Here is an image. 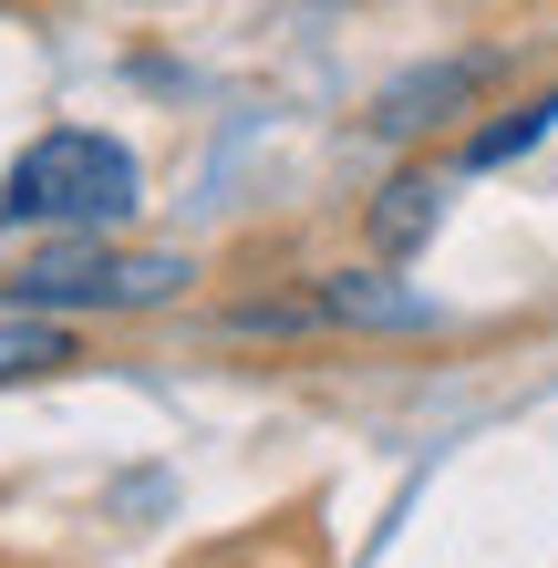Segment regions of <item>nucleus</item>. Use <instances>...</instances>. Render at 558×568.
<instances>
[{
	"label": "nucleus",
	"instance_id": "f257e3e1",
	"mask_svg": "<svg viewBox=\"0 0 558 568\" xmlns=\"http://www.w3.org/2000/svg\"><path fill=\"white\" fill-rule=\"evenodd\" d=\"M135 196H145V176H135V155H124L114 135H93V124H52V135H31L21 155H11V176H0V227H124L135 217Z\"/></svg>",
	"mask_w": 558,
	"mask_h": 568
},
{
	"label": "nucleus",
	"instance_id": "f03ea898",
	"mask_svg": "<svg viewBox=\"0 0 558 568\" xmlns=\"http://www.w3.org/2000/svg\"><path fill=\"white\" fill-rule=\"evenodd\" d=\"M186 280V258H114L93 227H62V239L42 258H21L11 280H0V300L11 311H145V300H166Z\"/></svg>",
	"mask_w": 558,
	"mask_h": 568
},
{
	"label": "nucleus",
	"instance_id": "7ed1b4c3",
	"mask_svg": "<svg viewBox=\"0 0 558 568\" xmlns=\"http://www.w3.org/2000/svg\"><path fill=\"white\" fill-rule=\"evenodd\" d=\"M476 93H486V62L466 52V62H435V73H404L373 104V124H383V135H424V124H445L455 104H476Z\"/></svg>",
	"mask_w": 558,
	"mask_h": 568
},
{
	"label": "nucleus",
	"instance_id": "20e7f679",
	"mask_svg": "<svg viewBox=\"0 0 558 568\" xmlns=\"http://www.w3.org/2000/svg\"><path fill=\"white\" fill-rule=\"evenodd\" d=\"M62 362H83V342L52 311H0V383H42Z\"/></svg>",
	"mask_w": 558,
	"mask_h": 568
},
{
	"label": "nucleus",
	"instance_id": "39448f33",
	"mask_svg": "<svg viewBox=\"0 0 558 568\" xmlns=\"http://www.w3.org/2000/svg\"><path fill=\"white\" fill-rule=\"evenodd\" d=\"M321 321H363V331H414L424 321V300L414 290H393L373 270H352V280H321Z\"/></svg>",
	"mask_w": 558,
	"mask_h": 568
},
{
	"label": "nucleus",
	"instance_id": "423d86ee",
	"mask_svg": "<svg viewBox=\"0 0 558 568\" xmlns=\"http://www.w3.org/2000/svg\"><path fill=\"white\" fill-rule=\"evenodd\" d=\"M435 176H404V186H383V207H373V239L383 248H424V239H435Z\"/></svg>",
	"mask_w": 558,
	"mask_h": 568
},
{
	"label": "nucleus",
	"instance_id": "0eeeda50",
	"mask_svg": "<svg viewBox=\"0 0 558 568\" xmlns=\"http://www.w3.org/2000/svg\"><path fill=\"white\" fill-rule=\"evenodd\" d=\"M548 124H558V93H528V104H517L507 124H486V135L466 145V165H507V155H528V145L548 135Z\"/></svg>",
	"mask_w": 558,
	"mask_h": 568
}]
</instances>
